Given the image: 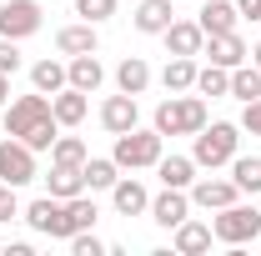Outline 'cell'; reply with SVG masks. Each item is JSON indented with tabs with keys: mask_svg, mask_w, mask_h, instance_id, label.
<instances>
[{
	"mask_svg": "<svg viewBox=\"0 0 261 256\" xmlns=\"http://www.w3.org/2000/svg\"><path fill=\"white\" fill-rule=\"evenodd\" d=\"M251 65H261V45H251Z\"/></svg>",
	"mask_w": 261,
	"mask_h": 256,
	"instance_id": "obj_39",
	"label": "cell"
},
{
	"mask_svg": "<svg viewBox=\"0 0 261 256\" xmlns=\"http://www.w3.org/2000/svg\"><path fill=\"white\" fill-rule=\"evenodd\" d=\"M141 121V106H136V96H106V106H100V126L111 131V136H121V131H130Z\"/></svg>",
	"mask_w": 261,
	"mask_h": 256,
	"instance_id": "obj_13",
	"label": "cell"
},
{
	"mask_svg": "<svg viewBox=\"0 0 261 256\" xmlns=\"http://www.w3.org/2000/svg\"><path fill=\"white\" fill-rule=\"evenodd\" d=\"M161 131L151 126V131H141V126H130V131H121L116 136V151H111V161L121 166V171H156V161L166 156L161 151Z\"/></svg>",
	"mask_w": 261,
	"mask_h": 256,
	"instance_id": "obj_3",
	"label": "cell"
},
{
	"mask_svg": "<svg viewBox=\"0 0 261 256\" xmlns=\"http://www.w3.org/2000/svg\"><path fill=\"white\" fill-rule=\"evenodd\" d=\"M236 146H241V126H231V121H206V126L196 131L191 161L201 171H216V166H231Z\"/></svg>",
	"mask_w": 261,
	"mask_h": 256,
	"instance_id": "obj_2",
	"label": "cell"
},
{
	"mask_svg": "<svg viewBox=\"0 0 261 256\" xmlns=\"http://www.w3.org/2000/svg\"><path fill=\"white\" fill-rule=\"evenodd\" d=\"M231 96L236 100H256L261 96V65H236V70H231Z\"/></svg>",
	"mask_w": 261,
	"mask_h": 256,
	"instance_id": "obj_30",
	"label": "cell"
},
{
	"mask_svg": "<svg viewBox=\"0 0 261 256\" xmlns=\"http://www.w3.org/2000/svg\"><path fill=\"white\" fill-rule=\"evenodd\" d=\"M116 10H121V0H75V15H81V20H91V25L111 20Z\"/></svg>",
	"mask_w": 261,
	"mask_h": 256,
	"instance_id": "obj_32",
	"label": "cell"
},
{
	"mask_svg": "<svg viewBox=\"0 0 261 256\" xmlns=\"http://www.w3.org/2000/svg\"><path fill=\"white\" fill-rule=\"evenodd\" d=\"M0 251H5V241H0Z\"/></svg>",
	"mask_w": 261,
	"mask_h": 256,
	"instance_id": "obj_40",
	"label": "cell"
},
{
	"mask_svg": "<svg viewBox=\"0 0 261 256\" xmlns=\"http://www.w3.org/2000/svg\"><path fill=\"white\" fill-rule=\"evenodd\" d=\"M171 5H176V0H141V5H136V15H130V20H136V31H141V35H161L166 25L176 20V15H171Z\"/></svg>",
	"mask_w": 261,
	"mask_h": 256,
	"instance_id": "obj_20",
	"label": "cell"
},
{
	"mask_svg": "<svg viewBox=\"0 0 261 256\" xmlns=\"http://www.w3.org/2000/svg\"><path fill=\"white\" fill-rule=\"evenodd\" d=\"M0 70L5 75L20 70V40H10V35H0Z\"/></svg>",
	"mask_w": 261,
	"mask_h": 256,
	"instance_id": "obj_34",
	"label": "cell"
},
{
	"mask_svg": "<svg viewBox=\"0 0 261 256\" xmlns=\"http://www.w3.org/2000/svg\"><path fill=\"white\" fill-rule=\"evenodd\" d=\"M211 241H216V236H211V226H206V221H191V216H186V221L176 226V251H181V256L211 251Z\"/></svg>",
	"mask_w": 261,
	"mask_h": 256,
	"instance_id": "obj_23",
	"label": "cell"
},
{
	"mask_svg": "<svg viewBox=\"0 0 261 256\" xmlns=\"http://www.w3.org/2000/svg\"><path fill=\"white\" fill-rule=\"evenodd\" d=\"M241 131L261 136V96H256V100H246V111H241Z\"/></svg>",
	"mask_w": 261,
	"mask_h": 256,
	"instance_id": "obj_35",
	"label": "cell"
},
{
	"mask_svg": "<svg viewBox=\"0 0 261 256\" xmlns=\"http://www.w3.org/2000/svg\"><path fill=\"white\" fill-rule=\"evenodd\" d=\"M156 226L176 231V226L191 216V191H176V186H161V196H151V211H146Z\"/></svg>",
	"mask_w": 261,
	"mask_h": 256,
	"instance_id": "obj_8",
	"label": "cell"
},
{
	"mask_svg": "<svg viewBox=\"0 0 261 256\" xmlns=\"http://www.w3.org/2000/svg\"><path fill=\"white\" fill-rule=\"evenodd\" d=\"M111 206H116L121 216H146V211H151V191H146L136 176H121V181L111 186Z\"/></svg>",
	"mask_w": 261,
	"mask_h": 256,
	"instance_id": "obj_11",
	"label": "cell"
},
{
	"mask_svg": "<svg viewBox=\"0 0 261 256\" xmlns=\"http://www.w3.org/2000/svg\"><path fill=\"white\" fill-rule=\"evenodd\" d=\"M96 201L81 191V196H70V201H61V231H56V241H70L75 231H91L96 226Z\"/></svg>",
	"mask_w": 261,
	"mask_h": 256,
	"instance_id": "obj_10",
	"label": "cell"
},
{
	"mask_svg": "<svg viewBox=\"0 0 261 256\" xmlns=\"http://www.w3.org/2000/svg\"><path fill=\"white\" fill-rule=\"evenodd\" d=\"M10 216H20V201H15V186L0 181V221H10Z\"/></svg>",
	"mask_w": 261,
	"mask_h": 256,
	"instance_id": "obj_36",
	"label": "cell"
},
{
	"mask_svg": "<svg viewBox=\"0 0 261 256\" xmlns=\"http://www.w3.org/2000/svg\"><path fill=\"white\" fill-rule=\"evenodd\" d=\"M161 40H166V50H171V56H201L206 31H201L196 20H171V25L161 31Z\"/></svg>",
	"mask_w": 261,
	"mask_h": 256,
	"instance_id": "obj_12",
	"label": "cell"
},
{
	"mask_svg": "<svg viewBox=\"0 0 261 256\" xmlns=\"http://www.w3.org/2000/svg\"><path fill=\"white\" fill-rule=\"evenodd\" d=\"M31 86L40 91V96L65 91V86H70V81H65V65H61V61H35V65H31Z\"/></svg>",
	"mask_w": 261,
	"mask_h": 256,
	"instance_id": "obj_27",
	"label": "cell"
},
{
	"mask_svg": "<svg viewBox=\"0 0 261 256\" xmlns=\"http://www.w3.org/2000/svg\"><path fill=\"white\" fill-rule=\"evenodd\" d=\"M50 111H56V121H61L65 131L81 126L86 121V111H91V100H86V91H75V86H65V91H56L50 96Z\"/></svg>",
	"mask_w": 261,
	"mask_h": 256,
	"instance_id": "obj_19",
	"label": "cell"
},
{
	"mask_svg": "<svg viewBox=\"0 0 261 256\" xmlns=\"http://www.w3.org/2000/svg\"><path fill=\"white\" fill-rule=\"evenodd\" d=\"M196 166L191 156H161L156 161V176H161V186H176V191H191V181H196Z\"/></svg>",
	"mask_w": 261,
	"mask_h": 256,
	"instance_id": "obj_22",
	"label": "cell"
},
{
	"mask_svg": "<svg viewBox=\"0 0 261 256\" xmlns=\"http://www.w3.org/2000/svg\"><path fill=\"white\" fill-rule=\"evenodd\" d=\"M231 201H241V186L226 181V176H201V181H191V206H201V211H221Z\"/></svg>",
	"mask_w": 261,
	"mask_h": 256,
	"instance_id": "obj_9",
	"label": "cell"
},
{
	"mask_svg": "<svg viewBox=\"0 0 261 256\" xmlns=\"http://www.w3.org/2000/svg\"><path fill=\"white\" fill-rule=\"evenodd\" d=\"M56 50H61V56H91V50H100V35H96L91 20L61 25V31H56Z\"/></svg>",
	"mask_w": 261,
	"mask_h": 256,
	"instance_id": "obj_15",
	"label": "cell"
},
{
	"mask_svg": "<svg viewBox=\"0 0 261 256\" xmlns=\"http://www.w3.org/2000/svg\"><path fill=\"white\" fill-rule=\"evenodd\" d=\"M151 126L161 131V136H196V131L206 126V100H201V96H186V91H176L171 100H161V106H156Z\"/></svg>",
	"mask_w": 261,
	"mask_h": 256,
	"instance_id": "obj_4",
	"label": "cell"
},
{
	"mask_svg": "<svg viewBox=\"0 0 261 256\" xmlns=\"http://www.w3.org/2000/svg\"><path fill=\"white\" fill-rule=\"evenodd\" d=\"M5 136H15V141H25L31 151H50L56 146V136H61V121H56V111H50V96H15L5 106Z\"/></svg>",
	"mask_w": 261,
	"mask_h": 256,
	"instance_id": "obj_1",
	"label": "cell"
},
{
	"mask_svg": "<svg viewBox=\"0 0 261 256\" xmlns=\"http://www.w3.org/2000/svg\"><path fill=\"white\" fill-rule=\"evenodd\" d=\"M236 10H241V20H261V0H236Z\"/></svg>",
	"mask_w": 261,
	"mask_h": 256,
	"instance_id": "obj_37",
	"label": "cell"
},
{
	"mask_svg": "<svg viewBox=\"0 0 261 256\" xmlns=\"http://www.w3.org/2000/svg\"><path fill=\"white\" fill-rule=\"evenodd\" d=\"M20 216H25L31 231H40V236H50V241H56V231H61V196H40V201H31Z\"/></svg>",
	"mask_w": 261,
	"mask_h": 256,
	"instance_id": "obj_18",
	"label": "cell"
},
{
	"mask_svg": "<svg viewBox=\"0 0 261 256\" xmlns=\"http://www.w3.org/2000/svg\"><path fill=\"white\" fill-rule=\"evenodd\" d=\"M45 186H50V196L70 201V196H81V191H86V171H81V166H50Z\"/></svg>",
	"mask_w": 261,
	"mask_h": 256,
	"instance_id": "obj_26",
	"label": "cell"
},
{
	"mask_svg": "<svg viewBox=\"0 0 261 256\" xmlns=\"http://www.w3.org/2000/svg\"><path fill=\"white\" fill-rule=\"evenodd\" d=\"M81 171H86V191H111V186L121 181V166L111 156H86Z\"/></svg>",
	"mask_w": 261,
	"mask_h": 256,
	"instance_id": "obj_24",
	"label": "cell"
},
{
	"mask_svg": "<svg viewBox=\"0 0 261 256\" xmlns=\"http://www.w3.org/2000/svg\"><path fill=\"white\" fill-rule=\"evenodd\" d=\"M86 141L81 136H56V146H50V166H86Z\"/></svg>",
	"mask_w": 261,
	"mask_h": 256,
	"instance_id": "obj_31",
	"label": "cell"
},
{
	"mask_svg": "<svg viewBox=\"0 0 261 256\" xmlns=\"http://www.w3.org/2000/svg\"><path fill=\"white\" fill-rule=\"evenodd\" d=\"M116 86H121L126 96H141V91L151 86V65L141 61V56H126V61L116 65Z\"/></svg>",
	"mask_w": 261,
	"mask_h": 256,
	"instance_id": "obj_25",
	"label": "cell"
},
{
	"mask_svg": "<svg viewBox=\"0 0 261 256\" xmlns=\"http://www.w3.org/2000/svg\"><path fill=\"white\" fill-rule=\"evenodd\" d=\"M236 20H241L236 0H206V5H201V15H196V25H201L206 35H226V31H236Z\"/></svg>",
	"mask_w": 261,
	"mask_h": 256,
	"instance_id": "obj_16",
	"label": "cell"
},
{
	"mask_svg": "<svg viewBox=\"0 0 261 256\" xmlns=\"http://www.w3.org/2000/svg\"><path fill=\"white\" fill-rule=\"evenodd\" d=\"M106 251H111V246L96 241L91 231H75V236H70V256H106Z\"/></svg>",
	"mask_w": 261,
	"mask_h": 256,
	"instance_id": "obj_33",
	"label": "cell"
},
{
	"mask_svg": "<svg viewBox=\"0 0 261 256\" xmlns=\"http://www.w3.org/2000/svg\"><path fill=\"white\" fill-rule=\"evenodd\" d=\"M231 181L241 196H261V156H231Z\"/></svg>",
	"mask_w": 261,
	"mask_h": 256,
	"instance_id": "obj_28",
	"label": "cell"
},
{
	"mask_svg": "<svg viewBox=\"0 0 261 256\" xmlns=\"http://www.w3.org/2000/svg\"><path fill=\"white\" fill-rule=\"evenodd\" d=\"M196 96H231V70L226 65H201L196 70Z\"/></svg>",
	"mask_w": 261,
	"mask_h": 256,
	"instance_id": "obj_29",
	"label": "cell"
},
{
	"mask_svg": "<svg viewBox=\"0 0 261 256\" xmlns=\"http://www.w3.org/2000/svg\"><path fill=\"white\" fill-rule=\"evenodd\" d=\"M5 100H10V75L0 70V106H5Z\"/></svg>",
	"mask_w": 261,
	"mask_h": 256,
	"instance_id": "obj_38",
	"label": "cell"
},
{
	"mask_svg": "<svg viewBox=\"0 0 261 256\" xmlns=\"http://www.w3.org/2000/svg\"><path fill=\"white\" fill-rule=\"evenodd\" d=\"M65 81L91 96V91H100V81H106V65L96 61V50H91V56H70V61H65Z\"/></svg>",
	"mask_w": 261,
	"mask_h": 256,
	"instance_id": "obj_17",
	"label": "cell"
},
{
	"mask_svg": "<svg viewBox=\"0 0 261 256\" xmlns=\"http://www.w3.org/2000/svg\"><path fill=\"white\" fill-rule=\"evenodd\" d=\"M40 0H5L0 5V35H10V40H25V35L40 31Z\"/></svg>",
	"mask_w": 261,
	"mask_h": 256,
	"instance_id": "obj_7",
	"label": "cell"
},
{
	"mask_svg": "<svg viewBox=\"0 0 261 256\" xmlns=\"http://www.w3.org/2000/svg\"><path fill=\"white\" fill-rule=\"evenodd\" d=\"M0 181H5V186H15V191L35 181V151L25 146V141H15V136H10V141H0Z\"/></svg>",
	"mask_w": 261,
	"mask_h": 256,
	"instance_id": "obj_6",
	"label": "cell"
},
{
	"mask_svg": "<svg viewBox=\"0 0 261 256\" xmlns=\"http://www.w3.org/2000/svg\"><path fill=\"white\" fill-rule=\"evenodd\" d=\"M211 236L226 241V246H246V241H256V236H261V211H256V206H246V201H231V206L216 211Z\"/></svg>",
	"mask_w": 261,
	"mask_h": 256,
	"instance_id": "obj_5",
	"label": "cell"
},
{
	"mask_svg": "<svg viewBox=\"0 0 261 256\" xmlns=\"http://www.w3.org/2000/svg\"><path fill=\"white\" fill-rule=\"evenodd\" d=\"M196 56H171L161 70V86H166V96H176V91H196Z\"/></svg>",
	"mask_w": 261,
	"mask_h": 256,
	"instance_id": "obj_21",
	"label": "cell"
},
{
	"mask_svg": "<svg viewBox=\"0 0 261 256\" xmlns=\"http://www.w3.org/2000/svg\"><path fill=\"white\" fill-rule=\"evenodd\" d=\"M206 56H211V65H226V70H236V65L246 61L251 50H246V40L236 31H226V35H206V45H201Z\"/></svg>",
	"mask_w": 261,
	"mask_h": 256,
	"instance_id": "obj_14",
	"label": "cell"
}]
</instances>
